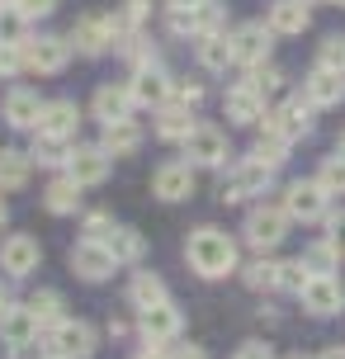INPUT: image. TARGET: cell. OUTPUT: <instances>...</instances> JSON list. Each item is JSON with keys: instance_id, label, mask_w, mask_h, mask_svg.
I'll return each mask as SVG.
<instances>
[{"instance_id": "ba28073f", "label": "cell", "mask_w": 345, "mask_h": 359, "mask_svg": "<svg viewBox=\"0 0 345 359\" xmlns=\"http://www.w3.org/2000/svg\"><path fill=\"white\" fill-rule=\"evenodd\" d=\"M227 38H232V62L236 67H260V62H270V48H274L270 24H236Z\"/></svg>"}, {"instance_id": "d4e9b609", "label": "cell", "mask_w": 345, "mask_h": 359, "mask_svg": "<svg viewBox=\"0 0 345 359\" xmlns=\"http://www.w3.org/2000/svg\"><path fill=\"white\" fill-rule=\"evenodd\" d=\"M128 109H133L128 86H100L95 100H90V114L100 118V123H119V118H128Z\"/></svg>"}, {"instance_id": "7a4b0ae2", "label": "cell", "mask_w": 345, "mask_h": 359, "mask_svg": "<svg viewBox=\"0 0 345 359\" xmlns=\"http://www.w3.org/2000/svg\"><path fill=\"white\" fill-rule=\"evenodd\" d=\"M270 180H274V165H265V161H236L227 175H222V184H218V198L222 203H241V198H260L265 189H270Z\"/></svg>"}, {"instance_id": "ac0fdd59", "label": "cell", "mask_w": 345, "mask_h": 359, "mask_svg": "<svg viewBox=\"0 0 345 359\" xmlns=\"http://www.w3.org/2000/svg\"><path fill=\"white\" fill-rule=\"evenodd\" d=\"M38 118H43V100H38V90L15 86L10 95H5V123L15 128V133H38Z\"/></svg>"}, {"instance_id": "681fc988", "label": "cell", "mask_w": 345, "mask_h": 359, "mask_svg": "<svg viewBox=\"0 0 345 359\" xmlns=\"http://www.w3.org/2000/svg\"><path fill=\"white\" fill-rule=\"evenodd\" d=\"M232 359H274V355H270V345H265V341H246Z\"/></svg>"}, {"instance_id": "f907efd6", "label": "cell", "mask_w": 345, "mask_h": 359, "mask_svg": "<svg viewBox=\"0 0 345 359\" xmlns=\"http://www.w3.org/2000/svg\"><path fill=\"white\" fill-rule=\"evenodd\" d=\"M137 359H170V350H161L156 341H147V350H137Z\"/></svg>"}, {"instance_id": "f35d334b", "label": "cell", "mask_w": 345, "mask_h": 359, "mask_svg": "<svg viewBox=\"0 0 345 359\" xmlns=\"http://www.w3.org/2000/svg\"><path fill=\"white\" fill-rule=\"evenodd\" d=\"M303 265H308L312 274H331V269L341 265V255H336V246H331L327 236H322V241H312V246H308V255H303Z\"/></svg>"}, {"instance_id": "8d00e7d4", "label": "cell", "mask_w": 345, "mask_h": 359, "mask_svg": "<svg viewBox=\"0 0 345 359\" xmlns=\"http://www.w3.org/2000/svg\"><path fill=\"white\" fill-rule=\"evenodd\" d=\"M29 156H34V165H62V170H67V156H72V151H67V142H57V137H43V133H38Z\"/></svg>"}, {"instance_id": "7dc6e473", "label": "cell", "mask_w": 345, "mask_h": 359, "mask_svg": "<svg viewBox=\"0 0 345 359\" xmlns=\"http://www.w3.org/2000/svg\"><path fill=\"white\" fill-rule=\"evenodd\" d=\"M327 241L336 246V255L345 260V208H341V213H331V217H327Z\"/></svg>"}, {"instance_id": "816d5d0a", "label": "cell", "mask_w": 345, "mask_h": 359, "mask_svg": "<svg viewBox=\"0 0 345 359\" xmlns=\"http://www.w3.org/2000/svg\"><path fill=\"white\" fill-rule=\"evenodd\" d=\"M10 307H15V293H10V288L0 284V322H5V317H10Z\"/></svg>"}, {"instance_id": "7c38bea8", "label": "cell", "mask_w": 345, "mask_h": 359, "mask_svg": "<svg viewBox=\"0 0 345 359\" xmlns=\"http://www.w3.org/2000/svg\"><path fill=\"white\" fill-rule=\"evenodd\" d=\"M114 251L104 246V241H76L72 246V269L86 279V284H100V279H109L114 274Z\"/></svg>"}, {"instance_id": "5b68a950", "label": "cell", "mask_w": 345, "mask_h": 359, "mask_svg": "<svg viewBox=\"0 0 345 359\" xmlns=\"http://www.w3.org/2000/svg\"><path fill=\"white\" fill-rule=\"evenodd\" d=\"M184 161L189 165H208V170H222L232 161V147H227V133L213 123H199L189 137H184Z\"/></svg>"}, {"instance_id": "8992f818", "label": "cell", "mask_w": 345, "mask_h": 359, "mask_svg": "<svg viewBox=\"0 0 345 359\" xmlns=\"http://www.w3.org/2000/svg\"><path fill=\"white\" fill-rule=\"evenodd\" d=\"M170 90H175V76L165 72L161 62H147V67H137V72H133V81H128L133 104H142V109L170 104Z\"/></svg>"}, {"instance_id": "9f6ffc18", "label": "cell", "mask_w": 345, "mask_h": 359, "mask_svg": "<svg viewBox=\"0 0 345 359\" xmlns=\"http://www.w3.org/2000/svg\"><path fill=\"white\" fill-rule=\"evenodd\" d=\"M5 222H10V203L0 198V227H5Z\"/></svg>"}, {"instance_id": "bcb514c9", "label": "cell", "mask_w": 345, "mask_h": 359, "mask_svg": "<svg viewBox=\"0 0 345 359\" xmlns=\"http://www.w3.org/2000/svg\"><path fill=\"white\" fill-rule=\"evenodd\" d=\"M10 5H15L24 19H48L57 10V0H10Z\"/></svg>"}, {"instance_id": "e0dca14e", "label": "cell", "mask_w": 345, "mask_h": 359, "mask_svg": "<svg viewBox=\"0 0 345 359\" xmlns=\"http://www.w3.org/2000/svg\"><path fill=\"white\" fill-rule=\"evenodd\" d=\"M265 128H274V133L289 137V142H303V137L312 133V104L308 100H284V104L265 118Z\"/></svg>"}, {"instance_id": "4316f807", "label": "cell", "mask_w": 345, "mask_h": 359, "mask_svg": "<svg viewBox=\"0 0 345 359\" xmlns=\"http://www.w3.org/2000/svg\"><path fill=\"white\" fill-rule=\"evenodd\" d=\"M104 151L109 156H133L137 147H142V128L133 123V118H119V123H104Z\"/></svg>"}, {"instance_id": "4fadbf2b", "label": "cell", "mask_w": 345, "mask_h": 359, "mask_svg": "<svg viewBox=\"0 0 345 359\" xmlns=\"http://www.w3.org/2000/svg\"><path fill=\"white\" fill-rule=\"evenodd\" d=\"M38 260H43V251H38V241L34 236H5L0 241V269L10 274V279H29L38 269Z\"/></svg>"}, {"instance_id": "d6a6232c", "label": "cell", "mask_w": 345, "mask_h": 359, "mask_svg": "<svg viewBox=\"0 0 345 359\" xmlns=\"http://www.w3.org/2000/svg\"><path fill=\"white\" fill-rule=\"evenodd\" d=\"M251 156H255V161H265V165H274V170H279V165L289 161V137H279L274 128H265V133L255 137Z\"/></svg>"}, {"instance_id": "d6986e66", "label": "cell", "mask_w": 345, "mask_h": 359, "mask_svg": "<svg viewBox=\"0 0 345 359\" xmlns=\"http://www.w3.org/2000/svg\"><path fill=\"white\" fill-rule=\"evenodd\" d=\"M137 331H142L147 341H156V345L175 341V336H180V307L165 298V303H156V307H147V312H137Z\"/></svg>"}, {"instance_id": "30bf717a", "label": "cell", "mask_w": 345, "mask_h": 359, "mask_svg": "<svg viewBox=\"0 0 345 359\" xmlns=\"http://www.w3.org/2000/svg\"><path fill=\"white\" fill-rule=\"evenodd\" d=\"M48 350H53V355H62V359H86V355H95V326L62 317V322L53 326V336H48Z\"/></svg>"}, {"instance_id": "6da1fadb", "label": "cell", "mask_w": 345, "mask_h": 359, "mask_svg": "<svg viewBox=\"0 0 345 359\" xmlns=\"http://www.w3.org/2000/svg\"><path fill=\"white\" fill-rule=\"evenodd\" d=\"M184 260L199 279H227L236 269V241L222 227H199L184 241Z\"/></svg>"}, {"instance_id": "484cf974", "label": "cell", "mask_w": 345, "mask_h": 359, "mask_svg": "<svg viewBox=\"0 0 345 359\" xmlns=\"http://www.w3.org/2000/svg\"><path fill=\"white\" fill-rule=\"evenodd\" d=\"M165 298H170V293H165L161 274H151V269H137V274L128 279V303L137 307V312H147V307L165 303Z\"/></svg>"}, {"instance_id": "6f0895ef", "label": "cell", "mask_w": 345, "mask_h": 359, "mask_svg": "<svg viewBox=\"0 0 345 359\" xmlns=\"http://www.w3.org/2000/svg\"><path fill=\"white\" fill-rule=\"evenodd\" d=\"M336 156H345V133H341V137H336Z\"/></svg>"}, {"instance_id": "52a82bcc", "label": "cell", "mask_w": 345, "mask_h": 359, "mask_svg": "<svg viewBox=\"0 0 345 359\" xmlns=\"http://www.w3.org/2000/svg\"><path fill=\"white\" fill-rule=\"evenodd\" d=\"M19 53H24V67H29V72L57 76L72 62V38H24Z\"/></svg>"}, {"instance_id": "f5cc1de1", "label": "cell", "mask_w": 345, "mask_h": 359, "mask_svg": "<svg viewBox=\"0 0 345 359\" xmlns=\"http://www.w3.org/2000/svg\"><path fill=\"white\" fill-rule=\"evenodd\" d=\"M170 359H208V355H203L199 345H184V350H175V355H170Z\"/></svg>"}, {"instance_id": "83f0119b", "label": "cell", "mask_w": 345, "mask_h": 359, "mask_svg": "<svg viewBox=\"0 0 345 359\" xmlns=\"http://www.w3.org/2000/svg\"><path fill=\"white\" fill-rule=\"evenodd\" d=\"M43 203H48V213H57V217L76 213V208H81V184H76L72 175H57L53 184L43 189Z\"/></svg>"}, {"instance_id": "94428289", "label": "cell", "mask_w": 345, "mask_h": 359, "mask_svg": "<svg viewBox=\"0 0 345 359\" xmlns=\"http://www.w3.org/2000/svg\"><path fill=\"white\" fill-rule=\"evenodd\" d=\"M48 359H62V355H48Z\"/></svg>"}, {"instance_id": "9a60e30c", "label": "cell", "mask_w": 345, "mask_h": 359, "mask_svg": "<svg viewBox=\"0 0 345 359\" xmlns=\"http://www.w3.org/2000/svg\"><path fill=\"white\" fill-rule=\"evenodd\" d=\"M151 194L161 203H180V198L194 194V165L189 161H165L156 175H151Z\"/></svg>"}, {"instance_id": "db71d44e", "label": "cell", "mask_w": 345, "mask_h": 359, "mask_svg": "<svg viewBox=\"0 0 345 359\" xmlns=\"http://www.w3.org/2000/svg\"><path fill=\"white\" fill-rule=\"evenodd\" d=\"M165 5H170V10H199L203 0H165Z\"/></svg>"}, {"instance_id": "f1b7e54d", "label": "cell", "mask_w": 345, "mask_h": 359, "mask_svg": "<svg viewBox=\"0 0 345 359\" xmlns=\"http://www.w3.org/2000/svg\"><path fill=\"white\" fill-rule=\"evenodd\" d=\"M29 170H34V156L29 151H0V194L5 189H24L29 184Z\"/></svg>"}, {"instance_id": "e575fe53", "label": "cell", "mask_w": 345, "mask_h": 359, "mask_svg": "<svg viewBox=\"0 0 345 359\" xmlns=\"http://www.w3.org/2000/svg\"><path fill=\"white\" fill-rule=\"evenodd\" d=\"M29 307H34V317L43 326H57V322H62V312H67V303H62L57 288H38L34 298H29Z\"/></svg>"}, {"instance_id": "4dcf8cb0", "label": "cell", "mask_w": 345, "mask_h": 359, "mask_svg": "<svg viewBox=\"0 0 345 359\" xmlns=\"http://www.w3.org/2000/svg\"><path fill=\"white\" fill-rule=\"evenodd\" d=\"M199 43V62L208 67V72H227V67H236L232 62V38L227 34H208V38H194Z\"/></svg>"}, {"instance_id": "b9f144b4", "label": "cell", "mask_w": 345, "mask_h": 359, "mask_svg": "<svg viewBox=\"0 0 345 359\" xmlns=\"http://www.w3.org/2000/svg\"><path fill=\"white\" fill-rule=\"evenodd\" d=\"M308 279H312V269L303 265V260H284V265H279V288H284V293H303Z\"/></svg>"}, {"instance_id": "11a10c76", "label": "cell", "mask_w": 345, "mask_h": 359, "mask_svg": "<svg viewBox=\"0 0 345 359\" xmlns=\"http://www.w3.org/2000/svg\"><path fill=\"white\" fill-rule=\"evenodd\" d=\"M317 359H345V345H327V350H322Z\"/></svg>"}, {"instance_id": "60d3db41", "label": "cell", "mask_w": 345, "mask_h": 359, "mask_svg": "<svg viewBox=\"0 0 345 359\" xmlns=\"http://www.w3.org/2000/svg\"><path fill=\"white\" fill-rule=\"evenodd\" d=\"M24 24H29V19L19 15L15 5H5V10H0V43H10V48H19V43H24Z\"/></svg>"}, {"instance_id": "8fae6325", "label": "cell", "mask_w": 345, "mask_h": 359, "mask_svg": "<svg viewBox=\"0 0 345 359\" xmlns=\"http://www.w3.org/2000/svg\"><path fill=\"white\" fill-rule=\"evenodd\" d=\"M298 298H303V307H308L312 317H336V312H345V284L336 274H312Z\"/></svg>"}, {"instance_id": "836d02e7", "label": "cell", "mask_w": 345, "mask_h": 359, "mask_svg": "<svg viewBox=\"0 0 345 359\" xmlns=\"http://www.w3.org/2000/svg\"><path fill=\"white\" fill-rule=\"evenodd\" d=\"M241 284L255 288V293H270V288H279V260H251V265L241 269Z\"/></svg>"}, {"instance_id": "5bb4252c", "label": "cell", "mask_w": 345, "mask_h": 359, "mask_svg": "<svg viewBox=\"0 0 345 359\" xmlns=\"http://www.w3.org/2000/svg\"><path fill=\"white\" fill-rule=\"evenodd\" d=\"M303 100H308L312 109H331L345 100V72H336V67H312L308 72V86H303Z\"/></svg>"}, {"instance_id": "7402d4cb", "label": "cell", "mask_w": 345, "mask_h": 359, "mask_svg": "<svg viewBox=\"0 0 345 359\" xmlns=\"http://www.w3.org/2000/svg\"><path fill=\"white\" fill-rule=\"evenodd\" d=\"M76 128H81V109H76L72 100H53V104H43V118H38V133H43V137L67 142V137H76Z\"/></svg>"}, {"instance_id": "ab89813d", "label": "cell", "mask_w": 345, "mask_h": 359, "mask_svg": "<svg viewBox=\"0 0 345 359\" xmlns=\"http://www.w3.org/2000/svg\"><path fill=\"white\" fill-rule=\"evenodd\" d=\"M317 180H322V189H327L331 198L345 194V156H327V161L317 165Z\"/></svg>"}, {"instance_id": "d590c367", "label": "cell", "mask_w": 345, "mask_h": 359, "mask_svg": "<svg viewBox=\"0 0 345 359\" xmlns=\"http://www.w3.org/2000/svg\"><path fill=\"white\" fill-rule=\"evenodd\" d=\"M189 15H194V38H208V34H222L227 10H222V0H203L199 10H189Z\"/></svg>"}, {"instance_id": "f546056e", "label": "cell", "mask_w": 345, "mask_h": 359, "mask_svg": "<svg viewBox=\"0 0 345 359\" xmlns=\"http://www.w3.org/2000/svg\"><path fill=\"white\" fill-rule=\"evenodd\" d=\"M241 86L255 90V95L270 104V100H279V90H284V72L270 67V62H260V67H246V81H241Z\"/></svg>"}, {"instance_id": "c3c4849f", "label": "cell", "mask_w": 345, "mask_h": 359, "mask_svg": "<svg viewBox=\"0 0 345 359\" xmlns=\"http://www.w3.org/2000/svg\"><path fill=\"white\" fill-rule=\"evenodd\" d=\"M19 67H24V53L10 48V43H0V72L10 76V72H19Z\"/></svg>"}, {"instance_id": "7bdbcfd3", "label": "cell", "mask_w": 345, "mask_h": 359, "mask_svg": "<svg viewBox=\"0 0 345 359\" xmlns=\"http://www.w3.org/2000/svg\"><path fill=\"white\" fill-rule=\"evenodd\" d=\"M317 62H322V67H336V72H345V38H341V34L322 38V48H317Z\"/></svg>"}, {"instance_id": "9c48e42d", "label": "cell", "mask_w": 345, "mask_h": 359, "mask_svg": "<svg viewBox=\"0 0 345 359\" xmlns=\"http://www.w3.org/2000/svg\"><path fill=\"white\" fill-rule=\"evenodd\" d=\"M67 38H72L76 53L100 57V53H109L114 43H119V24H114L109 15H86V19H76V29Z\"/></svg>"}, {"instance_id": "74e56055", "label": "cell", "mask_w": 345, "mask_h": 359, "mask_svg": "<svg viewBox=\"0 0 345 359\" xmlns=\"http://www.w3.org/2000/svg\"><path fill=\"white\" fill-rule=\"evenodd\" d=\"M147 15H151V0H123V10H119V38H128V34H137L147 24Z\"/></svg>"}, {"instance_id": "6125c7cd", "label": "cell", "mask_w": 345, "mask_h": 359, "mask_svg": "<svg viewBox=\"0 0 345 359\" xmlns=\"http://www.w3.org/2000/svg\"><path fill=\"white\" fill-rule=\"evenodd\" d=\"M312 5H317V0H312Z\"/></svg>"}, {"instance_id": "680465c9", "label": "cell", "mask_w": 345, "mask_h": 359, "mask_svg": "<svg viewBox=\"0 0 345 359\" xmlns=\"http://www.w3.org/2000/svg\"><path fill=\"white\" fill-rule=\"evenodd\" d=\"M5 5H10V0H0V10H5Z\"/></svg>"}, {"instance_id": "44dd1931", "label": "cell", "mask_w": 345, "mask_h": 359, "mask_svg": "<svg viewBox=\"0 0 345 359\" xmlns=\"http://www.w3.org/2000/svg\"><path fill=\"white\" fill-rule=\"evenodd\" d=\"M222 114H227V123H241V128H255L265 123V100L246 86H232L222 95Z\"/></svg>"}, {"instance_id": "ffe728a7", "label": "cell", "mask_w": 345, "mask_h": 359, "mask_svg": "<svg viewBox=\"0 0 345 359\" xmlns=\"http://www.w3.org/2000/svg\"><path fill=\"white\" fill-rule=\"evenodd\" d=\"M308 5H312V0H274L270 10H265V24H270L274 34H284V38H298L312 24Z\"/></svg>"}, {"instance_id": "ee69618b", "label": "cell", "mask_w": 345, "mask_h": 359, "mask_svg": "<svg viewBox=\"0 0 345 359\" xmlns=\"http://www.w3.org/2000/svg\"><path fill=\"white\" fill-rule=\"evenodd\" d=\"M170 100H175V104H189V109H194V104L203 100V86L194 81V76H175V90H170Z\"/></svg>"}, {"instance_id": "91938a15", "label": "cell", "mask_w": 345, "mask_h": 359, "mask_svg": "<svg viewBox=\"0 0 345 359\" xmlns=\"http://www.w3.org/2000/svg\"><path fill=\"white\" fill-rule=\"evenodd\" d=\"M336 5H341V10H345V0H336Z\"/></svg>"}, {"instance_id": "277c9868", "label": "cell", "mask_w": 345, "mask_h": 359, "mask_svg": "<svg viewBox=\"0 0 345 359\" xmlns=\"http://www.w3.org/2000/svg\"><path fill=\"white\" fill-rule=\"evenodd\" d=\"M284 213L293 222H327L331 217V194L322 189V180H293L284 189Z\"/></svg>"}, {"instance_id": "cb8c5ba5", "label": "cell", "mask_w": 345, "mask_h": 359, "mask_svg": "<svg viewBox=\"0 0 345 359\" xmlns=\"http://www.w3.org/2000/svg\"><path fill=\"white\" fill-rule=\"evenodd\" d=\"M194 128L199 123L189 118V104H175V100H170V104L156 109V137H161V142H184Z\"/></svg>"}, {"instance_id": "f6af8a7d", "label": "cell", "mask_w": 345, "mask_h": 359, "mask_svg": "<svg viewBox=\"0 0 345 359\" xmlns=\"http://www.w3.org/2000/svg\"><path fill=\"white\" fill-rule=\"evenodd\" d=\"M114 236V217L109 213H90L86 217V241H109Z\"/></svg>"}, {"instance_id": "603a6c76", "label": "cell", "mask_w": 345, "mask_h": 359, "mask_svg": "<svg viewBox=\"0 0 345 359\" xmlns=\"http://www.w3.org/2000/svg\"><path fill=\"white\" fill-rule=\"evenodd\" d=\"M38 317H34V307L24 303V307H10V317H5V322H0V341L10 345V350H24V345H34L38 341Z\"/></svg>"}, {"instance_id": "1f68e13d", "label": "cell", "mask_w": 345, "mask_h": 359, "mask_svg": "<svg viewBox=\"0 0 345 359\" xmlns=\"http://www.w3.org/2000/svg\"><path fill=\"white\" fill-rule=\"evenodd\" d=\"M104 246L114 251V260H119V265H137V260H142V251H147V241L133 232V227H114V236L104 241Z\"/></svg>"}, {"instance_id": "2e32d148", "label": "cell", "mask_w": 345, "mask_h": 359, "mask_svg": "<svg viewBox=\"0 0 345 359\" xmlns=\"http://www.w3.org/2000/svg\"><path fill=\"white\" fill-rule=\"evenodd\" d=\"M67 175H72L81 189L104 184V180H109V151H104V147H76L72 156H67Z\"/></svg>"}, {"instance_id": "3957f363", "label": "cell", "mask_w": 345, "mask_h": 359, "mask_svg": "<svg viewBox=\"0 0 345 359\" xmlns=\"http://www.w3.org/2000/svg\"><path fill=\"white\" fill-rule=\"evenodd\" d=\"M289 222L293 217L284 213V203H260V208L246 213L241 236H246V246H255V251H274V246L289 236Z\"/></svg>"}]
</instances>
